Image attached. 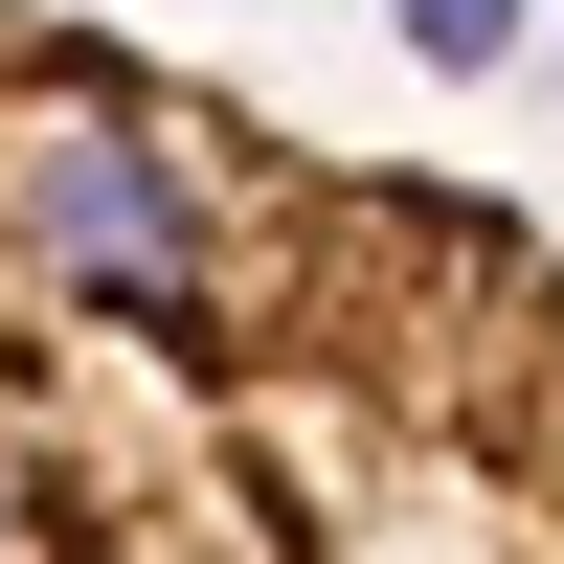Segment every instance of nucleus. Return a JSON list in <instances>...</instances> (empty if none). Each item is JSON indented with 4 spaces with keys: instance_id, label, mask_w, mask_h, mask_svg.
Listing matches in <instances>:
<instances>
[{
    "instance_id": "f03ea898",
    "label": "nucleus",
    "mask_w": 564,
    "mask_h": 564,
    "mask_svg": "<svg viewBox=\"0 0 564 564\" xmlns=\"http://www.w3.org/2000/svg\"><path fill=\"white\" fill-rule=\"evenodd\" d=\"M406 45H430V68H497L520 23H497V0H406Z\"/></svg>"
},
{
    "instance_id": "f257e3e1",
    "label": "nucleus",
    "mask_w": 564,
    "mask_h": 564,
    "mask_svg": "<svg viewBox=\"0 0 564 564\" xmlns=\"http://www.w3.org/2000/svg\"><path fill=\"white\" fill-rule=\"evenodd\" d=\"M0 564H564V226L0 0Z\"/></svg>"
}]
</instances>
